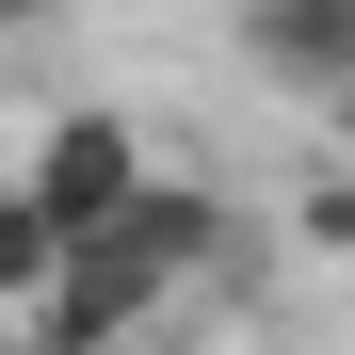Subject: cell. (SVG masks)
<instances>
[{
  "label": "cell",
  "mask_w": 355,
  "mask_h": 355,
  "mask_svg": "<svg viewBox=\"0 0 355 355\" xmlns=\"http://www.w3.org/2000/svg\"><path fill=\"white\" fill-rule=\"evenodd\" d=\"M210 275H226L210 178H146L97 243H65V275H49V307H33V355H146L178 323V291H210Z\"/></svg>",
  "instance_id": "obj_1"
},
{
  "label": "cell",
  "mask_w": 355,
  "mask_h": 355,
  "mask_svg": "<svg viewBox=\"0 0 355 355\" xmlns=\"http://www.w3.org/2000/svg\"><path fill=\"white\" fill-rule=\"evenodd\" d=\"M17 178H33L49 210H65V243H97V226L130 210L162 162H146V130H130L113 97H81V113H49V130H33V162H17Z\"/></svg>",
  "instance_id": "obj_2"
},
{
  "label": "cell",
  "mask_w": 355,
  "mask_h": 355,
  "mask_svg": "<svg viewBox=\"0 0 355 355\" xmlns=\"http://www.w3.org/2000/svg\"><path fill=\"white\" fill-rule=\"evenodd\" d=\"M243 65H259L275 97H323V81L355 65V0H243Z\"/></svg>",
  "instance_id": "obj_3"
},
{
  "label": "cell",
  "mask_w": 355,
  "mask_h": 355,
  "mask_svg": "<svg viewBox=\"0 0 355 355\" xmlns=\"http://www.w3.org/2000/svg\"><path fill=\"white\" fill-rule=\"evenodd\" d=\"M49 275H65V210H49L33 178H0V307L33 323V307H49Z\"/></svg>",
  "instance_id": "obj_4"
},
{
  "label": "cell",
  "mask_w": 355,
  "mask_h": 355,
  "mask_svg": "<svg viewBox=\"0 0 355 355\" xmlns=\"http://www.w3.org/2000/svg\"><path fill=\"white\" fill-rule=\"evenodd\" d=\"M291 226H307V259H355V162H339V146H323V178H307Z\"/></svg>",
  "instance_id": "obj_5"
},
{
  "label": "cell",
  "mask_w": 355,
  "mask_h": 355,
  "mask_svg": "<svg viewBox=\"0 0 355 355\" xmlns=\"http://www.w3.org/2000/svg\"><path fill=\"white\" fill-rule=\"evenodd\" d=\"M33 33H65V0H0V49H33Z\"/></svg>",
  "instance_id": "obj_6"
}]
</instances>
